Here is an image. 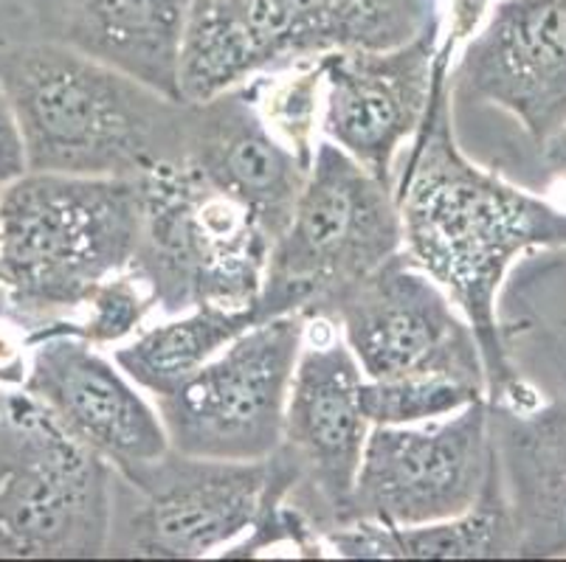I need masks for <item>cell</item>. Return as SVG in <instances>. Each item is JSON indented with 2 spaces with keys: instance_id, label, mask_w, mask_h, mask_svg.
<instances>
[{
  "instance_id": "cell-1",
  "label": "cell",
  "mask_w": 566,
  "mask_h": 562,
  "mask_svg": "<svg viewBox=\"0 0 566 562\" xmlns=\"http://www.w3.org/2000/svg\"><path fill=\"white\" fill-rule=\"evenodd\" d=\"M451 60L454 49L440 40L429 107L395 167L403 251L471 324L485 360L488 402L527 409L538 394L511 358L499 293L518 256L566 247V211L468 158L451 113Z\"/></svg>"
},
{
  "instance_id": "cell-2",
  "label": "cell",
  "mask_w": 566,
  "mask_h": 562,
  "mask_svg": "<svg viewBox=\"0 0 566 562\" xmlns=\"http://www.w3.org/2000/svg\"><path fill=\"white\" fill-rule=\"evenodd\" d=\"M0 87L29 172L142 180L181 161L192 105L63 40L0 43Z\"/></svg>"
},
{
  "instance_id": "cell-3",
  "label": "cell",
  "mask_w": 566,
  "mask_h": 562,
  "mask_svg": "<svg viewBox=\"0 0 566 562\" xmlns=\"http://www.w3.org/2000/svg\"><path fill=\"white\" fill-rule=\"evenodd\" d=\"M142 185L125 178L25 172L0 192V267L14 316L34 332L74 316L130 267Z\"/></svg>"
},
{
  "instance_id": "cell-4",
  "label": "cell",
  "mask_w": 566,
  "mask_h": 562,
  "mask_svg": "<svg viewBox=\"0 0 566 562\" xmlns=\"http://www.w3.org/2000/svg\"><path fill=\"white\" fill-rule=\"evenodd\" d=\"M440 20V0H203L181 54V99L358 49H395Z\"/></svg>"
},
{
  "instance_id": "cell-5",
  "label": "cell",
  "mask_w": 566,
  "mask_h": 562,
  "mask_svg": "<svg viewBox=\"0 0 566 562\" xmlns=\"http://www.w3.org/2000/svg\"><path fill=\"white\" fill-rule=\"evenodd\" d=\"M398 251L403 229L395 185L318 138L305 189L268 256L256 324L280 316L331 324L344 293Z\"/></svg>"
},
{
  "instance_id": "cell-6",
  "label": "cell",
  "mask_w": 566,
  "mask_h": 562,
  "mask_svg": "<svg viewBox=\"0 0 566 562\" xmlns=\"http://www.w3.org/2000/svg\"><path fill=\"white\" fill-rule=\"evenodd\" d=\"M142 234L127 271L153 309H245L262 290L274 236L254 211L172 163L138 180Z\"/></svg>"
},
{
  "instance_id": "cell-7",
  "label": "cell",
  "mask_w": 566,
  "mask_h": 562,
  "mask_svg": "<svg viewBox=\"0 0 566 562\" xmlns=\"http://www.w3.org/2000/svg\"><path fill=\"white\" fill-rule=\"evenodd\" d=\"M113 467L20 385H0V556H105Z\"/></svg>"
},
{
  "instance_id": "cell-8",
  "label": "cell",
  "mask_w": 566,
  "mask_h": 562,
  "mask_svg": "<svg viewBox=\"0 0 566 562\" xmlns=\"http://www.w3.org/2000/svg\"><path fill=\"white\" fill-rule=\"evenodd\" d=\"M265 462L167 450L113 467L105 556L200 560L243 538L260 512Z\"/></svg>"
},
{
  "instance_id": "cell-9",
  "label": "cell",
  "mask_w": 566,
  "mask_h": 562,
  "mask_svg": "<svg viewBox=\"0 0 566 562\" xmlns=\"http://www.w3.org/2000/svg\"><path fill=\"white\" fill-rule=\"evenodd\" d=\"M364 374L342 338L302 347L276 450L265 458L262 503H282L322 538L349 523L369 422ZM327 551V549H324Z\"/></svg>"
},
{
  "instance_id": "cell-10",
  "label": "cell",
  "mask_w": 566,
  "mask_h": 562,
  "mask_svg": "<svg viewBox=\"0 0 566 562\" xmlns=\"http://www.w3.org/2000/svg\"><path fill=\"white\" fill-rule=\"evenodd\" d=\"M305 338L302 316L268 318L237 335L178 389L153 396L169 447L223 462H265L282 439Z\"/></svg>"
},
{
  "instance_id": "cell-11",
  "label": "cell",
  "mask_w": 566,
  "mask_h": 562,
  "mask_svg": "<svg viewBox=\"0 0 566 562\" xmlns=\"http://www.w3.org/2000/svg\"><path fill=\"white\" fill-rule=\"evenodd\" d=\"M367 380L451 378L488 394L485 360L451 296L406 251L342 296L331 318Z\"/></svg>"
},
{
  "instance_id": "cell-12",
  "label": "cell",
  "mask_w": 566,
  "mask_h": 562,
  "mask_svg": "<svg viewBox=\"0 0 566 562\" xmlns=\"http://www.w3.org/2000/svg\"><path fill=\"white\" fill-rule=\"evenodd\" d=\"M491 467L488 400L420 425H373L349 523L417 526L457 518L480 501Z\"/></svg>"
},
{
  "instance_id": "cell-13",
  "label": "cell",
  "mask_w": 566,
  "mask_h": 562,
  "mask_svg": "<svg viewBox=\"0 0 566 562\" xmlns=\"http://www.w3.org/2000/svg\"><path fill=\"white\" fill-rule=\"evenodd\" d=\"M449 68L451 113L496 107L542 149L566 124V0H496Z\"/></svg>"
},
{
  "instance_id": "cell-14",
  "label": "cell",
  "mask_w": 566,
  "mask_h": 562,
  "mask_svg": "<svg viewBox=\"0 0 566 562\" xmlns=\"http://www.w3.org/2000/svg\"><path fill=\"white\" fill-rule=\"evenodd\" d=\"M442 20L395 49L336 51L322 56V136L395 185V167L426 116Z\"/></svg>"
},
{
  "instance_id": "cell-15",
  "label": "cell",
  "mask_w": 566,
  "mask_h": 562,
  "mask_svg": "<svg viewBox=\"0 0 566 562\" xmlns=\"http://www.w3.org/2000/svg\"><path fill=\"white\" fill-rule=\"evenodd\" d=\"M20 389L82 447L111 467L147 462L169 447L156 405L105 358L99 347L71 332L25 335Z\"/></svg>"
},
{
  "instance_id": "cell-16",
  "label": "cell",
  "mask_w": 566,
  "mask_h": 562,
  "mask_svg": "<svg viewBox=\"0 0 566 562\" xmlns=\"http://www.w3.org/2000/svg\"><path fill=\"white\" fill-rule=\"evenodd\" d=\"M256 93L260 76L203 102H189L187 144L178 163L214 192L254 211L276 242L311 167L271 132Z\"/></svg>"
},
{
  "instance_id": "cell-17",
  "label": "cell",
  "mask_w": 566,
  "mask_h": 562,
  "mask_svg": "<svg viewBox=\"0 0 566 562\" xmlns=\"http://www.w3.org/2000/svg\"><path fill=\"white\" fill-rule=\"evenodd\" d=\"M491 445L522 560H566V400L488 402Z\"/></svg>"
},
{
  "instance_id": "cell-18",
  "label": "cell",
  "mask_w": 566,
  "mask_h": 562,
  "mask_svg": "<svg viewBox=\"0 0 566 562\" xmlns=\"http://www.w3.org/2000/svg\"><path fill=\"white\" fill-rule=\"evenodd\" d=\"M192 0H65L60 40L181 99V54Z\"/></svg>"
},
{
  "instance_id": "cell-19",
  "label": "cell",
  "mask_w": 566,
  "mask_h": 562,
  "mask_svg": "<svg viewBox=\"0 0 566 562\" xmlns=\"http://www.w3.org/2000/svg\"><path fill=\"white\" fill-rule=\"evenodd\" d=\"M324 549L344 560H504L516 556V532L493 464L485 492L468 512L417 526L355 520L324 534Z\"/></svg>"
},
{
  "instance_id": "cell-20",
  "label": "cell",
  "mask_w": 566,
  "mask_h": 562,
  "mask_svg": "<svg viewBox=\"0 0 566 562\" xmlns=\"http://www.w3.org/2000/svg\"><path fill=\"white\" fill-rule=\"evenodd\" d=\"M254 324V307H195L172 321L136 335L130 343L113 352V360L138 389L150 396H161L192 378L200 365L223 352L237 335H243Z\"/></svg>"
},
{
  "instance_id": "cell-21",
  "label": "cell",
  "mask_w": 566,
  "mask_h": 562,
  "mask_svg": "<svg viewBox=\"0 0 566 562\" xmlns=\"http://www.w3.org/2000/svg\"><path fill=\"white\" fill-rule=\"evenodd\" d=\"M262 118L276 138L300 158L305 167L313 163L318 132H322L324 105V65L322 56L296 65L282 74L260 76L256 93Z\"/></svg>"
},
{
  "instance_id": "cell-22",
  "label": "cell",
  "mask_w": 566,
  "mask_h": 562,
  "mask_svg": "<svg viewBox=\"0 0 566 562\" xmlns=\"http://www.w3.org/2000/svg\"><path fill=\"white\" fill-rule=\"evenodd\" d=\"M488 400L476 385L451 378H400L361 383V411L369 425H420Z\"/></svg>"
},
{
  "instance_id": "cell-23",
  "label": "cell",
  "mask_w": 566,
  "mask_h": 562,
  "mask_svg": "<svg viewBox=\"0 0 566 562\" xmlns=\"http://www.w3.org/2000/svg\"><path fill=\"white\" fill-rule=\"evenodd\" d=\"M153 312V301L147 290L142 287L130 271L118 273V276L107 278L105 285L96 287L85 304L76 309L74 316L54 321L49 327L51 332H71L85 338L94 347H113L122 340L130 338L138 332L144 318ZM29 335V332H25Z\"/></svg>"
},
{
  "instance_id": "cell-24",
  "label": "cell",
  "mask_w": 566,
  "mask_h": 562,
  "mask_svg": "<svg viewBox=\"0 0 566 562\" xmlns=\"http://www.w3.org/2000/svg\"><path fill=\"white\" fill-rule=\"evenodd\" d=\"M65 0H0V43L60 40Z\"/></svg>"
},
{
  "instance_id": "cell-25",
  "label": "cell",
  "mask_w": 566,
  "mask_h": 562,
  "mask_svg": "<svg viewBox=\"0 0 566 562\" xmlns=\"http://www.w3.org/2000/svg\"><path fill=\"white\" fill-rule=\"evenodd\" d=\"M25 172H29V167H25V149L18 130V118H14L7 93L0 87V192L18 178H23Z\"/></svg>"
},
{
  "instance_id": "cell-26",
  "label": "cell",
  "mask_w": 566,
  "mask_h": 562,
  "mask_svg": "<svg viewBox=\"0 0 566 562\" xmlns=\"http://www.w3.org/2000/svg\"><path fill=\"white\" fill-rule=\"evenodd\" d=\"M493 0H451L449 7V34H442V43L451 45L457 54L468 38L476 34L482 23H485L488 12H491Z\"/></svg>"
},
{
  "instance_id": "cell-27",
  "label": "cell",
  "mask_w": 566,
  "mask_h": 562,
  "mask_svg": "<svg viewBox=\"0 0 566 562\" xmlns=\"http://www.w3.org/2000/svg\"><path fill=\"white\" fill-rule=\"evenodd\" d=\"M538 152H542V167L547 172V178L566 180V124Z\"/></svg>"
},
{
  "instance_id": "cell-28",
  "label": "cell",
  "mask_w": 566,
  "mask_h": 562,
  "mask_svg": "<svg viewBox=\"0 0 566 562\" xmlns=\"http://www.w3.org/2000/svg\"><path fill=\"white\" fill-rule=\"evenodd\" d=\"M0 312H14L12 304H9L7 290H3V285H0Z\"/></svg>"
},
{
  "instance_id": "cell-29",
  "label": "cell",
  "mask_w": 566,
  "mask_h": 562,
  "mask_svg": "<svg viewBox=\"0 0 566 562\" xmlns=\"http://www.w3.org/2000/svg\"><path fill=\"white\" fill-rule=\"evenodd\" d=\"M0 285H3V267H0Z\"/></svg>"
},
{
  "instance_id": "cell-30",
  "label": "cell",
  "mask_w": 566,
  "mask_h": 562,
  "mask_svg": "<svg viewBox=\"0 0 566 562\" xmlns=\"http://www.w3.org/2000/svg\"><path fill=\"white\" fill-rule=\"evenodd\" d=\"M198 3H203V0H192V7H198Z\"/></svg>"
}]
</instances>
